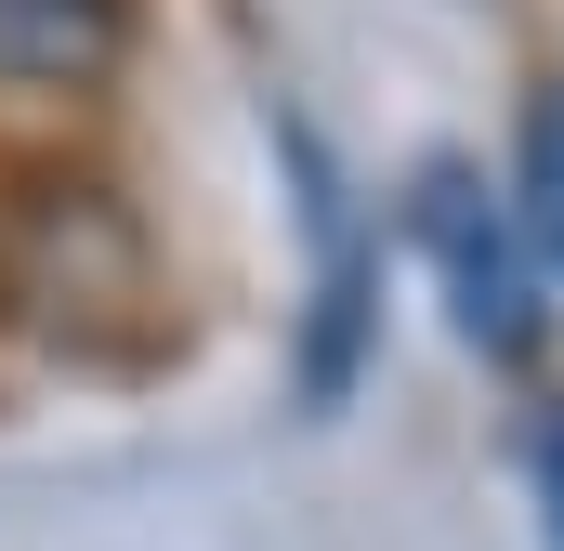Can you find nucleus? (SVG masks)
<instances>
[{"label": "nucleus", "mask_w": 564, "mask_h": 551, "mask_svg": "<svg viewBox=\"0 0 564 551\" xmlns=\"http://www.w3.org/2000/svg\"><path fill=\"white\" fill-rule=\"evenodd\" d=\"M408 237H421V263L446 276V315H459V342H473V355L525 368V355L552 342L539 250H525L512 197H486V171H473V158H433L421 184H408Z\"/></svg>", "instance_id": "f257e3e1"}, {"label": "nucleus", "mask_w": 564, "mask_h": 551, "mask_svg": "<svg viewBox=\"0 0 564 551\" xmlns=\"http://www.w3.org/2000/svg\"><path fill=\"white\" fill-rule=\"evenodd\" d=\"M289 171H302V224H315V315H302V395L315 408H341L355 395V368H368V328H381V237L355 224V197H341V171H328V144L289 119Z\"/></svg>", "instance_id": "f03ea898"}, {"label": "nucleus", "mask_w": 564, "mask_h": 551, "mask_svg": "<svg viewBox=\"0 0 564 551\" xmlns=\"http://www.w3.org/2000/svg\"><path fill=\"white\" fill-rule=\"evenodd\" d=\"M132 53V0H0V79L13 93H93Z\"/></svg>", "instance_id": "7ed1b4c3"}, {"label": "nucleus", "mask_w": 564, "mask_h": 551, "mask_svg": "<svg viewBox=\"0 0 564 551\" xmlns=\"http://www.w3.org/2000/svg\"><path fill=\"white\" fill-rule=\"evenodd\" d=\"M512 224H525L539 276H564V79L525 106V144H512Z\"/></svg>", "instance_id": "20e7f679"}, {"label": "nucleus", "mask_w": 564, "mask_h": 551, "mask_svg": "<svg viewBox=\"0 0 564 551\" xmlns=\"http://www.w3.org/2000/svg\"><path fill=\"white\" fill-rule=\"evenodd\" d=\"M539 526H552V551H564V420L539 433Z\"/></svg>", "instance_id": "39448f33"}]
</instances>
